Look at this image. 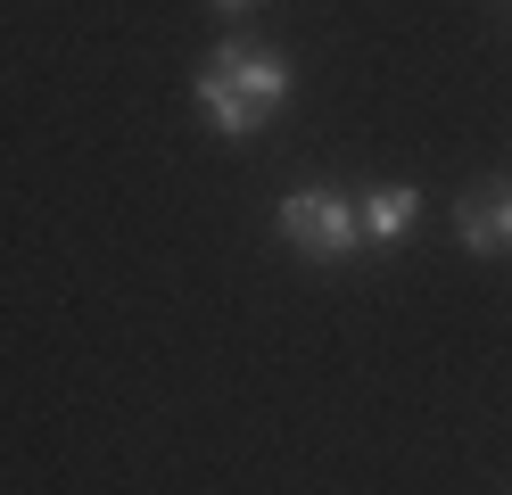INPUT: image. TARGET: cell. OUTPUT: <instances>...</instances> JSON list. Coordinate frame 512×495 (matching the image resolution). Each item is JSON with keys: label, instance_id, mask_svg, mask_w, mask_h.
I'll return each mask as SVG.
<instances>
[{"label": "cell", "instance_id": "5b68a950", "mask_svg": "<svg viewBox=\"0 0 512 495\" xmlns=\"http://www.w3.org/2000/svg\"><path fill=\"white\" fill-rule=\"evenodd\" d=\"M215 17H248V9H265V0H207Z\"/></svg>", "mask_w": 512, "mask_h": 495}, {"label": "cell", "instance_id": "6da1fadb", "mask_svg": "<svg viewBox=\"0 0 512 495\" xmlns=\"http://www.w3.org/2000/svg\"><path fill=\"white\" fill-rule=\"evenodd\" d=\"M190 99H199L215 141H256L290 99V58L265 42H215V58L190 75Z\"/></svg>", "mask_w": 512, "mask_h": 495}, {"label": "cell", "instance_id": "3957f363", "mask_svg": "<svg viewBox=\"0 0 512 495\" xmlns=\"http://www.w3.org/2000/svg\"><path fill=\"white\" fill-rule=\"evenodd\" d=\"M455 240L471 256H512V182H488L455 207Z\"/></svg>", "mask_w": 512, "mask_h": 495}, {"label": "cell", "instance_id": "7a4b0ae2", "mask_svg": "<svg viewBox=\"0 0 512 495\" xmlns=\"http://www.w3.org/2000/svg\"><path fill=\"white\" fill-rule=\"evenodd\" d=\"M281 240H290L298 256H314V264H347V256L364 248V231H356V198L290 190V198H281Z\"/></svg>", "mask_w": 512, "mask_h": 495}, {"label": "cell", "instance_id": "277c9868", "mask_svg": "<svg viewBox=\"0 0 512 495\" xmlns=\"http://www.w3.org/2000/svg\"><path fill=\"white\" fill-rule=\"evenodd\" d=\"M413 215H422V190H413V182H380V190L356 198V231H364V248H397L405 231H413Z\"/></svg>", "mask_w": 512, "mask_h": 495}]
</instances>
